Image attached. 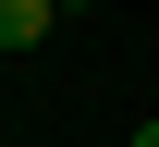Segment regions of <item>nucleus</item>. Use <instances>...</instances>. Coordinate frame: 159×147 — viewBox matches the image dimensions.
Wrapping results in <instances>:
<instances>
[{
	"instance_id": "3",
	"label": "nucleus",
	"mask_w": 159,
	"mask_h": 147,
	"mask_svg": "<svg viewBox=\"0 0 159 147\" xmlns=\"http://www.w3.org/2000/svg\"><path fill=\"white\" fill-rule=\"evenodd\" d=\"M61 12H86V0H61Z\"/></svg>"
},
{
	"instance_id": "2",
	"label": "nucleus",
	"mask_w": 159,
	"mask_h": 147,
	"mask_svg": "<svg viewBox=\"0 0 159 147\" xmlns=\"http://www.w3.org/2000/svg\"><path fill=\"white\" fill-rule=\"evenodd\" d=\"M135 147H159V110H147V123H135Z\"/></svg>"
},
{
	"instance_id": "1",
	"label": "nucleus",
	"mask_w": 159,
	"mask_h": 147,
	"mask_svg": "<svg viewBox=\"0 0 159 147\" xmlns=\"http://www.w3.org/2000/svg\"><path fill=\"white\" fill-rule=\"evenodd\" d=\"M49 25H61V0H0V49H37Z\"/></svg>"
}]
</instances>
